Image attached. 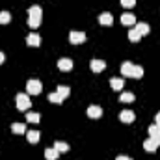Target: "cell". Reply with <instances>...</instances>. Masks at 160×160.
Listing matches in <instances>:
<instances>
[{
  "mask_svg": "<svg viewBox=\"0 0 160 160\" xmlns=\"http://www.w3.org/2000/svg\"><path fill=\"white\" fill-rule=\"evenodd\" d=\"M41 17H43V9L39 6H32L28 9V26L30 28H38L41 24Z\"/></svg>",
  "mask_w": 160,
  "mask_h": 160,
  "instance_id": "cell-1",
  "label": "cell"
},
{
  "mask_svg": "<svg viewBox=\"0 0 160 160\" xmlns=\"http://www.w3.org/2000/svg\"><path fill=\"white\" fill-rule=\"evenodd\" d=\"M41 91H43V84H41V80L30 78L28 82H26V93H28V95H39Z\"/></svg>",
  "mask_w": 160,
  "mask_h": 160,
  "instance_id": "cell-2",
  "label": "cell"
},
{
  "mask_svg": "<svg viewBox=\"0 0 160 160\" xmlns=\"http://www.w3.org/2000/svg\"><path fill=\"white\" fill-rule=\"evenodd\" d=\"M15 102H17V108H19L21 112H26V110L32 106V101H30V95H28V93H19L17 99H15Z\"/></svg>",
  "mask_w": 160,
  "mask_h": 160,
  "instance_id": "cell-3",
  "label": "cell"
},
{
  "mask_svg": "<svg viewBox=\"0 0 160 160\" xmlns=\"http://www.w3.org/2000/svg\"><path fill=\"white\" fill-rule=\"evenodd\" d=\"M69 41H71L73 45H80V43L86 41V34H84V32H77V30H73V32L69 34Z\"/></svg>",
  "mask_w": 160,
  "mask_h": 160,
  "instance_id": "cell-4",
  "label": "cell"
},
{
  "mask_svg": "<svg viewBox=\"0 0 160 160\" xmlns=\"http://www.w3.org/2000/svg\"><path fill=\"white\" fill-rule=\"evenodd\" d=\"M58 69L60 71H71L73 69V60L71 58H60L58 60Z\"/></svg>",
  "mask_w": 160,
  "mask_h": 160,
  "instance_id": "cell-5",
  "label": "cell"
},
{
  "mask_svg": "<svg viewBox=\"0 0 160 160\" xmlns=\"http://www.w3.org/2000/svg\"><path fill=\"white\" fill-rule=\"evenodd\" d=\"M101 116H102V108H101V106L91 104V106L88 108V118H91V119H99Z\"/></svg>",
  "mask_w": 160,
  "mask_h": 160,
  "instance_id": "cell-6",
  "label": "cell"
},
{
  "mask_svg": "<svg viewBox=\"0 0 160 160\" xmlns=\"http://www.w3.org/2000/svg\"><path fill=\"white\" fill-rule=\"evenodd\" d=\"M89 67H91L93 73H101V71L106 69V63H104L102 60H91V62H89Z\"/></svg>",
  "mask_w": 160,
  "mask_h": 160,
  "instance_id": "cell-7",
  "label": "cell"
},
{
  "mask_svg": "<svg viewBox=\"0 0 160 160\" xmlns=\"http://www.w3.org/2000/svg\"><path fill=\"white\" fill-rule=\"evenodd\" d=\"M99 22H101L102 26H112V22H114V17H112V13H108V11L101 13V15H99Z\"/></svg>",
  "mask_w": 160,
  "mask_h": 160,
  "instance_id": "cell-8",
  "label": "cell"
},
{
  "mask_svg": "<svg viewBox=\"0 0 160 160\" xmlns=\"http://www.w3.org/2000/svg\"><path fill=\"white\" fill-rule=\"evenodd\" d=\"M149 138H153V140H157V143L160 145V125H151L149 127Z\"/></svg>",
  "mask_w": 160,
  "mask_h": 160,
  "instance_id": "cell-9",
  "label": "cell"
},
{
  "mask_svg": "<svg viewBox=\"0 0 160 160\" xmlns=\"http://www.w3.org/2000/svg\"><path fill=\"white\" fill-rule=\"evenodd\" d=\"M158 147H160V145L157 143V140H153V138H149V140H145V142H143V149H145V151H149V153H155Z\"/></svg>",
  "mask_w": 160,
  "mask_h": 160,
  "instance_id": "cell-10",
  "label": "cell"
},
{
  "mask_svg": "<svg viewBox=\"0 0 160 160\" xmlns=\"http://www.w3.org/2000/svg\"><path fill=\"white\" fill-rule=\"evenodd\" d=\"M119 119L123 121V123H132V121L136 119V116H134L132 110H123L119 114Z\"/></svg>",
  "mask_w": 160,
  "mask_h": 160,
  "instance_id": "cell-11",
  "label": "cell"
},
{
  "mask_svg": "<svg viewBox=\"0 0 160 160\" xmlns=\"http://www.w3.org/2000/svg\"><path fill=\"white\" fill-rule=\"evenodd\" d=\"M121 22H123V26H132V24H136V17L132 13H123L121 15Z\"/></svg>",
  "mask_w": 160,
  "mask_h": 160,
  "instance_id": "cell-12",
  "label": "cell"
},
{
  "mask_svg": "<svg viewBox=\"0 0 160 160\" xmlns=\"http://www.w3.org/2000/svg\"><path fill=\"white\" fill-rule=\"evenodd\" d=\"M26 45H30V47H39L41 45V36H38V34H28Z\"/></svg>",
  "mask_w": 160,
  "mask_h": 160,
  "instance_id": "cell-13",
  "label": "cell"
},
{
  "mask_svg": "<svg viewBox=\"0 0 160 160\" xmlns=\"http://www.w3.org/2000/svg\"><path fill=\"white\" fill-rule=\"evenodd\" d=\"M132 69H134V63H132V62H125V63L121 65V73H123L125 77H130V78H132Z\"/></svg>",
  "mask_w": 160,
  "mask_h": 160,
  "instance_id": "cell-14",
  "label": "cell"
},
{
  "mask_svg": "<svg viewBox=\"0 0 160 160\" xmlns=\"http://www.w3.org/2000/svg\"><path fill=\"white\" fill-rule=\"evenodd\" d=\"M26 138H28L30 143H38L41 134H39V130H26Z\"/></svg>",
  "mask_w": 160,
  "mask_h": 160,
  "instance_id": "cell-15",
  "label": "cell"
},
{
  "mask_svg": "<svg viewBox=\"0 0 160 160\" xmlns=\"http://www.w3.org/2000/svg\"><path fill=\"white\" fill-rule=\"evenodd\" d=\"M110 86H112V89H116V91H121L123 89V86H125V80L123 78H110Z\"/></svg>",
  "mask_w": 160,
  "mask_h": 160,
  "instance_id": "cell-16",
  "label": "cell"
},
{
  "mask_svg": "<svg viewBox=\"0 0 160 160\" xmlns=\"http://www.w3.org/2000/svg\"><path fill=\"white\" fill-rule=\"evenodd\" d=\"M134 28L138 30V34H140V36H147V34H149V30H151L147 22H138V24H136Z\"/></svg>",
  "mask_w": 160,
  "mask_h": 160,
  "instance_id": "cell-17",
  "label": "cell"
},
{
  "mask_svg": "<svg viewBox=\"0 0 160 160\" xmlns=\"http://www.w3.org/2000/svg\"><path fill=\"white\" fill-rule=\"evenodd\" d=\"M11 132H13V134H26V125H22V123H13V125H11Z\"/></svg>",
  "mask_w": 160,
  "mask_h": 160,
  "instance_id": "cell-18",
  "label": "cell"
},
{
  "mask_svg": "<svg viewBox=\"0 0 160 160\" xmlns=\"http://www.w3.org/2000/svg\"><path fill=\"white\" fill-rule=\"evenodd\" d=\"M54 149L62 155V153H67L69 151V143H65V142H54Z\"/></svg>",
  "mask_w": 160,
  "mask_h": 160,
  "instance_id": "cell-19",
  "label": "cell"
},
{
  "mask_svg": "<svg viewBox=\"0 0 160 160\" xmlns=\"http://www.w3.org/2000/svg\"><path fill=\"white\" fill-rule=\"evenodd\" d=\"M58 157H60V153H58L54 147H52V149H50V147L45 149V158L47 160H58Z\"/></svg>",
  "mask_w": 160,
  "mask_h": 160,
  "instance_id": "cell-20",
  "label": "cell"
},
{
  "mask_svg": "<svg viewBox=\"0 0 160 160\" xmlns=\"http://www.w3.org/2000/svg\"><path fill=\"white\" fill-rule=\"evenodd\" d=\"M48 101H50V102H54V104H60V102H63L65 99H63L58 91H54V93H48Z\"/></svg>",
  "mask_w": 160,
  "mask_h": 160,
  "instance_id": "cell-21",
  "label": "cell"
},
{
  "mask_svg": "<svg viewBox=\"0 0 160 160\" xmlns=\"http://www.w3.org/2000/svg\"><path fill=\"white\" fill-rule=\"evenodd\" d=\"M136 97H134V93H130V91H125V93H121L119 95V101L121 102H132Z\"/></svg>",
  "mask_w": 160,
  "mask_h": 160,
  "instance_id": "cell-22",
  "label": "cell"
},
{
  "mask_svg": "<svg viewBox=\"0 0 160 160\" xmlns=\"http://www.w3.org/2000/svg\"><path fill=\"white\" fill-rule=\"evenodd\" d=\"M26 121H28V123H39L41 116L38 112H36V114H34V112H26Z\"/></svg>",
  "mask_w": 160,
  "mask_h": 160,
  "instance_id": "cell-23",
  "label": "cell"
},
{
  "mask_svg": "<svg viewBox=\"0 0 160 160\" xmlns=\"http://www.w3.org/2000/svg\"><path fill=\"white\" fill-rule=\"evenodd\" d=\"M56 91H58L63 99H67V97H69V93H71V88H69V86H58V89H56Z\"/></svg>",
  "mask_w": 160,
  "mask_h": 160,
  "instance_id": "cell-24",
  "label": "cell"
},
{
  "mask_svg": "<svg viewBox=\"0 0 160 160\" xmlns=\"http://www.w3.org/2000/svg\"><path fill=\"white\" fill-rule=\"evenodd\" d=\"M11 21V13L9 11H0V24H8Z\"/></svg>",
  "mask_w": 160,
  "mask_h": 160,
  "instance_id": "cell-25",
  "label": "cell"
},
{
  "mask_svg": "<svg viewBox=\"0 0 160 160\" xmlns=\"http://www.w3.org/2000/svg\"><path fill=\"white\" fill-rule=\"evenodd\" d=\"M142 77H143V67L134 65V69H132V78H142Z\"/></svg>",
  "mask_w": 160,
  "mask_h": 160,
  "instance_id": "cell-26",
  "label": "cell"
},
{
  "mask_svg": "<svg viewBox=\"0 0 160 160\" xmlns=\"http://www.w3.org/2000/svg\"><path fill=\"white\" fill-rule=\"evenodd\" d=\"M140 38H142V36L138 34V30H136V28H132V30L128 32V39L132 41V43H136V41H140Z\"/></svg>",
  "mask_w": 160,
  "mask_h": 160,
  "instance_id": "cell-27",
  "label": "cell"
},
{
  "mask_svg": "<svg viewBox=\"0 0 160 160\" xmlns=\"http://www.w3.org/2000/svg\"><path fill=\"white\" fill-rule=\"evenodd\" d=\"M121 6L123 8H134L136 6V0H121Z\"/></svg>",
  "mask_w": 160,
  "mask_h": 160,
  "instance_id": "cell-28",
  "label": "cell"
},
{
  "mask_svg": "<svg viewBox=\"0 0 160 160\" xmlns=\"http://www.w3.org/2000/svg\"><path fill=\"white\" fill-rule=\"evenodd\" d=\"M116 160H132V158H130V157H125V155H119Z\"/></svg>",
  "mask_w": 160,
  "mask_h": 160,
  "instance_id": "cell-29",
  "label": "cell"
},
{
  "mask_svg": "<svg viewBox=\"0 0 160 160\" xmlns=\"http://www.w3.org/2000/svg\"><path fill=\"white\" fill-rule=\"evenodd\" d=\"M4 60H6V58H4V52H0V63H2Z\"/></svg>",
  "mask_w": 160,
  "mask_h": 160,
  "instance_id": "cell-30",
  "label": "cell"
},
{
  "mask_svg": "<svg viewBox=\"0 0 160 160\" xmlns=\"http://www.w3.org/2000/svg\"><path fill=\"white\" fill-rule=\"evenodd\" d=\"M157 125H160V112L157 114Z\"/></svg>",
  "mask_w": 160,
  "mask_h": 160,
  "instance_id": "cell-31",
  "label": "cell"
}]
</instances>
